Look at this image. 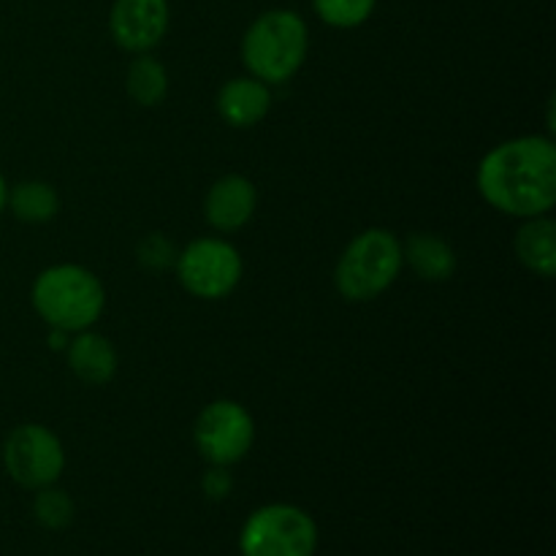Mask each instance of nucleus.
Masks as SVG:
<instances>
[{"mask_svg":"<svg viewBox=\"0 0 556 556\" xmlns=\"http://www.w3.org/2000/svg\"><path fill=\"white\" fill-rule=\"evenodd\" d=\"M125 90L134 98V103H139L144 109L163 103V98L168 96L166 65L147 52L136 54L134 63L128 65V74H125Z\"/></svg>","mask_w":556,"mask_h":556,"instance_id":"2eb2a0df","label":"nucleus"},{"mask_svg":"<svg viewBox=\"0 0 556 556\" xmlns=\"http://www.w3.org/2000/svg\"><path fill=\"white\" fill-rule=\"evenodd\" d=\"M193 443L212 467L237 465L255 443L253 416L233 400L210 402L193 424Z\"/></svg>","mask_w":556,"mask_h":556,"instance_id":"6e6552de","label":"nucleus"},{"mask_svg":"<svg viewBox=\"0 0 556 556\" xmlns=\"http://www.w3.org/2000/svg\"><path fill=\"white\" fill-rule=\"evenodd\" d=\"M516 258L538 277L556 275V223L548 215L530 217L516 231L514 239Z\"/></svg>","mask_w":556,"mask_h":556,"instance_id":"ddd939ff","label":"nucleus"},{"mask_svg":"<svg viewBox=\"0 0 556 556\" xmlns=\"http://www.w3.org/2000/svg\"><path fill=\"white\" fill-rule=\"evenodd\" d=\"M271 90L255 76L226 81L217 92V112L231 128H253L269 114Z\"/></svg>","mask_w":556,"mask_h":556,"instance_id":"9b49d317","label":"nucleus"},{"mask_svg":"<svg viewBox=\"0 0 556 556\" xmlns=\"http://www.w3.org/2000/svg\"><path fill=\"white\" fill-rule=\"evenodd\" d=\"M201 489H204V494L210 500H226L233 489L231 476H228V467H212V470L204 476V481H201Z\"/></svg>","mask_w":556,"mask_h":556,"instance_id":"aec40b11","label":"nucleus"},{"mask_svg":"<svg viewBox=\"0 0 556 556\" xmlns=\"http://www.w3.org/2000/svg\"><path fill=\"white\" fill-rule=\"evenodd\" d=\"M258 206V190L242 174H226L204 199V217L215 231L233 233L248 226Z\"/></svg>","mask_w":556,"mask_h":556,"instance_id":"9d476101","label":"nucleus"},{"mask_svg":"<svg viewBox=\"0 0 556 556\" xmlns=\"http://www.w3.org/2000/svg\"><path fill=\"white\" fill-rule=\"evenodd\" d=\"M174 261H177V250H174V244L168 242L166 237H161V233H150V237L139 242V264L144 266V269H168Z\"/></svg>","mask_w":556,"mask_h":556,"instance_id":"6ab92c4d","label":"nucleus"},{"mask_svg":"<svg viewBox=\"0 0 556 556\" xmlns=\"http://www.w3.org/2000/svg\"><path fill=\"white\" fill-rule=\"evenodd\" d=\"M405 266L402 242L389 228H367L351 239L334 269V286L348 302L383 296Z\"/></svg>","mask_w":556,"mask_h":556,"instance_id":"20e7f679","label":"nucleus"},{"mask_svg":"<svg viewBox=\"0 0 556 556\" xmlns=\"http://www.w3.org/2000/svg\"><path fill=\"white\" fill-rule=\"evenodd\" d=\"M476 185L492 210L530 220L556 204V144L552 136L530 134L503 141L478 163Z\"/></svg>","mask_w":556,"mask_h":556,"instance_id":"f257e3e1","label":"nucleus"},{"mask_svg":"<svg viewBox=\"0 0 556 556\" xmlns=\"http://www.w3.org/2000/svg\"><path fill=\"white\" fill-rule=\"evenodd\" d=\"M309 52L307 22L291 9L264 11L242 38V63L264 85H282L299 74Z\"/></svg>","mask_w":556,"mask_h":556,"instance_id":"7ed1b4c3","label":"nucleus"},{"mask_svg":"<svg viewBox=\"0 0 556 556\" xmlns=\"http://www.w3.org/2000/svg\"><path fill=\"white\" fill-rule=\"evenodd\" d=\"M172 9L168 0H114L109 33L125 52L144 54L166 38Z\"/></svg>","mask_w":556,"mask_h":556,"instance_id":"1a4fd4ad","label":"nucleus"},{"mask_svg":"<svg viewBox=\"0 0 556 556\" xmlns=\"http://www.w3.org/2000/svg\"><path fill=\"white\" fill-rule=\"evenodd\" d=\"M174 266H177V277L185 291L195 299H206V302L231 296L244 271L239 250L217 237L190 242L182 253H177Z\"/></svg>","mask_w":556,"mask_h":556,"instance_id":"423d86ee","label":"nucleus"},{"mask_svg":"<svg viewBox=\"0 0 556 556\" xmlns=\"http://www.w3.org/2000/svg\"><path fill=\"white\" fill-rule=\"evenodd\" d=\"M5 210L14 212L22 223H47L58 215L60 195L58 190L41 179H27L16 188H9V204Z\"/></svg>","mask_w":556,"mask_h":556,"instance_id":"dca6fc26","label":"nucleus"},{"mask_svg":"<svg viewBox=\"0 0 556 556\" xmlns=\"http://www.w3.org/2000/svg\"><path fill=\"white\" fill-rule=\"evenodd\" d=\"M375 5L378 0H313V9L320 22H326L329 27H340V30L364 25L372 16Z\"/></svg>","mask_w":556,"mask_h":556,"instance_id":"f3484780","label":"nucleus"},{"mask_svg":"<svg viewBox=\"0 0 556 556\" xmlns=\"http://www.w3.org/2000/svg\"><path fill=\"white\" fill-rule=\"evenodd\" d=\"M68 353V367L81 383L106 386L117 375V351L112 342L96 331H76L74 340L65 348Z\"/></svg>","mask_w":556,"mask_h":556,"instance_id":"f8f14e48","label":"nucleus"},{"mask_svg":"<svg viewBox=\"0 0 556 556\" xmlns=\"http://www.w3.org/2000/svg\"><path fill=\"white\" fill-rule=\"evenodd\" d=\"M239 552L242 556H315L318 525L299 505H261L242 525Z\"/></svg>","mask_w":556,"mask_h":556,"instance_id":"39448f33","label":"nucleus"},{"mask_svg":"<svg viewBox=\"0 0 556 556\" xmlns=\"http://www.w3.org/2000/svg\"><path fill=\"white\" fill-rule=\"evenodd\" d=\"M3 467L22 489L54 486L65 470L63 440L43 424H22L3 443Z\"/></svg>","mask_w":556,"mask_h":556,"instance_id":"0eeeda50","label":"nucleus"},{"mask_svg":"<svg viewBox=\"0 0 556 556\" xmlns=\"http://www.w3.org/2000/svg\"><path fill=\"white\" fill-rule=\"evenodd\" d=\"M5 204H9V182H5V177L0 174V215L5 212Z\"/></svg>","mask_w":556,"mask_h":556,"instance_id":"412c9836","label":"nucleus"},{"mask_svg":"<svg viewBox=\"0 0 556 556\" xmlns=\"http://www.w3.org/2000/svg\"><path fill=\"white\" fill-rule=\"evenodd\" d=\"M402 255L410 264V269L427 282L451 280L456 271V264H459L454 248L443 237L424 231L407 237V242L402 244Z\"/></svg>","mask_w":556,"mask_h":556,"instance_id":"4468645a","label":"nucleus"},{"mask_svg":"<svg viewBox=\"0 0 556 556\" xmlns=\"http://www.w3.org/2000/svg\"><path fill=\"white\" fill-rule=\"evenodd\" d=\"M33 516L47 530H65L74 521V500L63 489H38L33 500Z\"/></svg>","mask_w":556,"mask_h":556,"instance_id":"a211bd4d","label":"nucleus"},{"mask_svg":"<svg viewBox=\"0 0 556 556\" xmlns=\"http://www.w3.org/2000/svg\"><path fill=\"white\" fill-rule=\"evenodd\" d=\"M33 307L49 329L87 331L106 309V288L79 264H54L33 282Z\"/></svg>","mask_w":556,"mask_h":556,"instance_id":"f03ea898","label":"nucleus"}]
</instances>
